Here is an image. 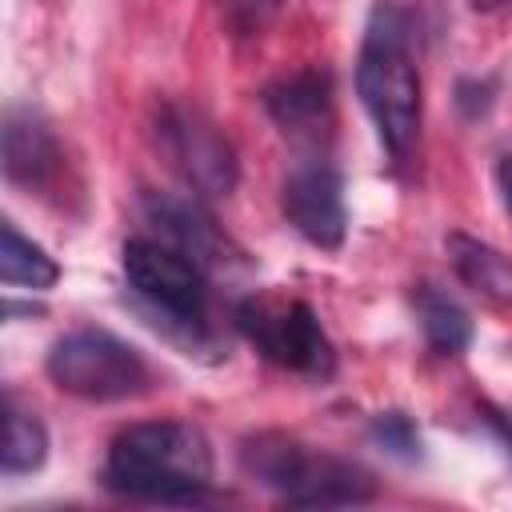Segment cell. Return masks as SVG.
I'll list each match as a JSON object with an SVG mask.
<instances>
[{"label":"cell","instance_id":"ba28073f","mask_svg":"<svg viewBox=\"0 0 512 512\" xmlns=\"http://www.w3.org/2000/svg\"><path fill=\"white\" fill-rule=\"evenodd\" d=\"M280 212L284 220L316 248H340L348 232V212H344V180L332 164L308 160L288 172L280 188Z\"/></svg>","mask_w":512,"mask_h":512},{"label":"cell","instance_id":"7c38bea8","mask_svg":"<svg viewBox=\"0 0 512 512\" xmlns=\"http://www.w3.org/2000/svg\"><path fill=\"white\" fill-rule=\"evenodd\" d=\"M448 256H452L456 276L472 292H480L496 304H512V260L504 252H496L492 244H480L464 232H452L448 236Z\"/></svg>","mask_w":512,"mask_h":512},{"label":"cell","instance_id":"52a82bcc","mask_svg":"<svg viewBox=\"0 0 512 512\" xmlns=\"http://www.w3.org/2000/svg\"><path fill=\"white\" fill-rule=\"evenodd\" d=\"M156 140L168 164L196 188V196H228L236 188V152L228 136L188 104H160L156 112Z\"/></svg>","mask_w":512,"mask_h":512},{"label":"cell","instance_id":"9a60e30c","mask_svg":"<svg viewBox=\"0 0 512 512\" xmlns=\"http://www.w3.org/2000/svg\"><path fill=\"white\" fill-rule=\"evenodd\" d=\"M44 460H48V428L32 412H24L8 400V408H4V448H0L4 476H28V472L44 468Z\"/></svg>","mask_w":512,"mask_h":512},{"label":"cell","instance_id":"ac0fdd59","mask_svg":"<svg viewBox=\"0 0 512 512\" xmlns=\"http://www.w3.org/2000/svg\"><path fill=\"white\" fill-rule=\"evenodd\" d=\"M224 4V16L232 28L240 32H260L268 24V16L284 4V0H220Z\"/></svg>","mask_w":512,"mask_h":512},{"label":"cell","instance_id":"5bb4252c","mask_svg":"<svg viewBox=\"0 0 512 512\" xmlns=\"http://www.w3.org/2000/svg\"><path fill=\"white\" fill-rule=\"evenodd\" d=\"M0 280L8 288L44 292V288H52L60 280V268H56V260L40 244L20 236L16 224H4L0 228Z\"/></svg>","mask_w":512,"mask_h":512},{"label":"cell","instance_id":"8992f818","mask_svg":"<svg viewBox=\"0 0 512 512\" xmlns=\"http://www.w3.org/2000/svg\"><path fill=\"white\" fill-rule=\"evenodd\" d=\"M124 276H128V288L156 316H164L168 324H176L192 336H204L208 280H204V268L188 252H180L164 240L132 236L124 244Z\"/></svg>","mask_w":512,"mask_h":512},{"label":"cell","instance_id":"8fae6325","mask_svg":"<svg viewBox=\"0 0 512 512\" xmlns=\"http://www.w3.org/2000/svg\"><path fill=\"white\" fill-rule=\"evenodd\" d=\"M64 168L60 144L32 108H8L4 116V176L24 192H44Z\"/></svg>","mask_w":512,"mask_h":512},{"label":"cell","instance_id":"2e32d148","mask_svg":"<svg viewBox=\"0 0 512 512\" xmlns=\"http://www.w3.org/2000/svg\"><path fill=\"white\" fill-rule=\"evenodd\" d=\"M368 436H372V444L380 452H388L400 464H416L420 460V432H416L412 416H404V412H380V416H372Z\"/></svg>","mask_w":512,"mask_h":512},{"label":"cell","instance_id":"277c9868","mask_svg":"<svg viewBox=\"0 0 512 512\" xmlns=\"http://www.w3.org/2000/svg\"><path fill=\"white\" fill-rule=\"evenodd\" d=\"M44 368L60 392L80 396V400H96V404L140 396L152 384V368H148L144 352L136 344L104 332V328L64 332L52 344Z\"/></svg>","mask_w":512,"mask_h":512},{"label":"cell","instance_id":"e0dca14e","mask_svg":"<svg viewBox=\"0 0 512 512\" xmlns=\"http://www.w3.org/2000/svg\"><path fill=\"white\" fill-rule=\"evenodd\" d=\"M492 100H496V80H480V76H464L456 80V108L464 120H480L492 112Z\"/></svg>","mask_w":512,"mask_h":512},{"label":"cell","instance_id":"4fadbf2b","mask_svg":"<svg viewBox=\"0 0 512 512\" xmlns=\"http://www.w3.org/2000/svg\"><path fill=\"white\" fill-rule=\"evenodd\" d=\"M412 308L420 320V332L432 352L440 356H460L472 344V316L436 284H420L412 292Z\"/></svg>","mask_w":512,"mask_h":512},{"label":"cell","instance_id":"5b68a950","mask_svg":"<svg viewBox=\"0 0 512 512\" xmlns=\"http://www.w3.org/2000/svg\"><path fill=\"white\" fill-rule=\"evenodd\" d=\"M236 328L244 332V340L272 364L324 380L336 372V348L328 340V332L320 328V316L292 296H244L236 304Z\"/></svg>","mask_w":512,"mask_h":512},{"label":"cell","instance_id":"30bf717a","mask_svg":"<svg viewBox=\"0 0 512 512\" xmlns=\"http://www.w3.org/2000/svg\"><path fill=\"white\" fill-rule=\"evenodd\" d=\"M264 112L276 120V128L296 144H320V136L332 124V80L328 72L304 68L296 76H284L264 88Z\"/></svg>","mask_w":512,"mask_h":512},{"label":"cell","instance_id":"7a4b0ae2","mask_svg":"<svg viewBox=\"0 0 512 512\" xmlns=\"http://www.w3.org/2000/svg\"><path fill=\"white\" fill-rule=\"evenodd\" d=\"M356 92L388 156L404 160L420 132V76L408 56V24L396 8H376L368 24L356 60Z\"/></svg>","mask_w":512,"mask_h":512},{"label":"cell","instance_id":"9c48e42d","mask_svg":"<svg viewBox=\"0 0 512 512\" xmlns=\"http://www.w3.org/2000/svg\"><path fill=\"white\" fill-rule=\"evenodd\" d=\"M144 220L160 232L164 244L188 252L204 272L224 268L232 260L228 236L216 228L212 212L200 204V196H172V192H144Z\"/></svg>","mask_w":512,"mask_h":512},{"label":"cell","instance_id":"d6986e66","mask_svg":"<svg viewBox=\"0 0 512 512\" xmlns=\"http://www.w3.org/2000/svg\"><path fill=\"white\" fill-rule=\"evenodd\" d=\"M496 184H500L504 208H508V216H512V148H504L500 160H496Z\"/></svg>","mask_w":512,"mask_h":512},{"label":"cell","instance_id":"6da1fadb","mask_svg":"<svg viewBox=\"0 0 512 512\" xmlns=\"http://www.w3.org/2000/svg\"><path fill=\"white\" fill-rule=\"evenodd\" d=\"M104 488L148 504H196L212 492V452L184 420L128 424L104 460Z\"/></svg>","mask_w":512,"mask_h":512},{"label":"cell","instance_id":"3957f363","mask_svg":"<svg viewBox=\"0 0 512 512\" xmlns=\"http://www.w3.org/2000/svg\"><path fill=\"white\" fill-rule=\"evenodd\" d=\"M240 468L284 504L296 508H336L364 504L376 496L372 472L352 460L316 452L288 432H256L240 444Z\"/></svg>","mask_w":512,"mask_h":512},{"label":"cell","instance_id":"ffe728a7","mask_svg":"<svg viewBox=\"0 0 512 512\" xmlns=\"http://www.w3.org/2000/svg\"><path fill=\"white\" fill-rule=\"evenodd\" d=\"M500 4H508V0H472V8H476V12H496Z\"/></svg>","mask_w":512,"mask_h":512}]
</instances>
